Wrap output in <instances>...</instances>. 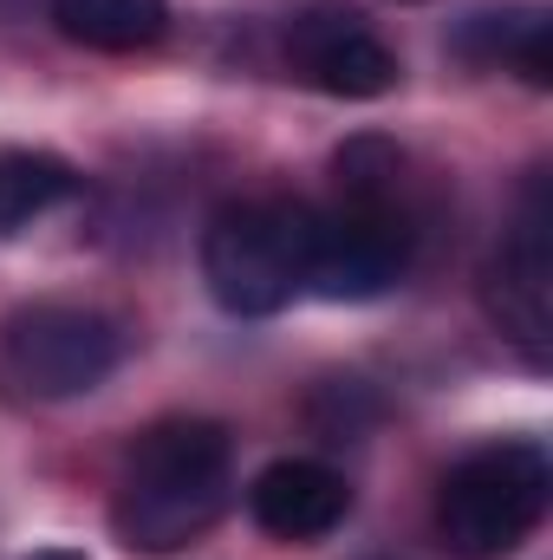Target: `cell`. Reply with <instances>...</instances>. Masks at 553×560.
<instances>
[{"label":"cell","instance_id":"cell-9","mask_svg":"<svg viewBox=\"0 0 553 560\" xmlns=\"http://www.w3.org/2000/svg\"><path fill=\"white\" fill-rule=\"evenodd\" d=\"M449 46L482 72H521L528 85H553V13L541 0L475 7L449 33Z\"/></svg>","mask_w":553,"mask_h":560},{"label":"cell","instance_id":"cell-8","mask_svg":"<svg viewBox=\"0 0 553 560\" xmlns=\"http://www.w3.org/2000/svg\"><path fill=\"white\" fill-rule=\"evenodd\" d=\"M248 509H255V522H261L274 541H319V535H332V528L345 522L352 489H345L339 469H326V463H313V456H280V463H268V469L255 476Z\"/></svg>","mask_w":553,"mask_h":560},{"label":"cell","instance_id":"cell-3","mask_svg":"<svg viewBox=\"0 0 553 560\" xmlns=\"http://www.w3.org/2000/svg\"><path fill=\"white\" fill-rule=\"evenodd\" d=\"M313 222L319 209L306 202H228L209 229H202V280L215 293V306L242 313V319H268L280 313L313 268Z\"/></svg>","mask_w":553,"mask_h":560},{"label":"cell","instance_id":"cell-2","mask_svg":"<svg viewBox=\"0 0 553 560\" xmlns=\"http://www.w3.org/2000/svg\"><path fill=\"white\" fill-rule=\"evenodd\" d=\"M553 463L541 443H489L462 456L436 489V535L449 560H508L548 515Z\"/></svg>","mask_w":553,"mask_h":560},{"label":"cell","instance_id":"cell-12","mask_svg":"<svg viewBox=\"0 0 553 560\" xmlns=\"http://www.w3.org/2000/svg\"><path fill=\"white\" fill-rule=\"evenodd\" d=\"M33 560H85L79 548H46V555H33Z\"/></svg>","mask_w":553,"mask_h":560},{"label":"cell","instance_id":"cell-4","mask_svg":"<svg viewBox=\"0 0 553 560\" xmlns=\"http://www.w3.org/2000/svg\"><path fill=\"white\" fill-rule=\"evenodd\" d=\"M125 332L118 319H105L98 306H72V300H39L20 306L7 319V372L20 378V392L33 398H79L98 392L118 372Z\"/></svg>","mask_w":553,"mask_h":560},{"label":"cell","instance_id":"cell-6","mask_svg":"<svg viewBox=\"0 0 553 560\" xmlns=\"http://www.w3.org/2000/svg\"><path fill=\"white\" fill-rule=\"evenodd\" d=\"M489 319L502 326V339L528 359L548 365V339H553V202H548V176L528 183L521 215L502 242V255L489 261Z\"/></svg>","mask_w":553,"mask_h":560},{"label":"cell","instance_id":"cell-5","mask_svg":"<svg viewBox=\"0 0 553 560\" xmlns=\"http://www.w3.org/2000/svg\"><path fill=\"white\" fill-rule=\"evenodd\" d=\"M411 215L398 196H345L332 215L313 222V268L306 287L326 300H378L411 268Z\"/></svg>","mask_w":553,"mask_h":560},{"label":"cell","instance_id":"cell-7","mask_svg":"<svg viewBox=\"0 0 553 560\" xmlns=\"http://www.w3.org/2000/svg\"><path fill=\"white\" fill-rule=\"evenodd\" d=\"M286 66L326 98H385L398 85V52L345 0H313L286 26Z\"/></svg>","mask_w":553,"mask_h":560},{"label":"cell","instance_id":"cell-10","mask_svg":"<svg viewBox=\"0 0 553 560\" xmlns=\"http://www.w3.org/2000/svg\"><path fill=\"white\" fill-rule=\"evenodd\" d=\"M52 20L72 46L92 52H138L169 26V0H52Z\"/></svg>","mask_w":553,"mask_h":560},{"label":"cell","instance_id":"cell-11","mask_svg":"<svg viewBox=\"0 0 553 560\" xmlns=\"http://www.w3.org/2000/svg\"><path fill=\"white\" fill-rule=\"evenodd\" d=\"M66 196H79V170L52 150H0V235H20L26 222H39L46 209H59Z\"/></svg>","mask_w":553,"mask_h":560},{"label":"cell","instance_id":"cell-1","mask_svg":"<svg viewBox=\"0 0 553 560\" xmlns=\"http://www.w3.org/2000/svg\"><path fill=\"white\" fill-rule=\"evenodd\" d=\"M235 489V443L209 418H163L150 423L118 476L111 528L131 555H176L196 535L215 528Z\"/></svg>","mask_w":553,"mask_h":560}]
</instances>
